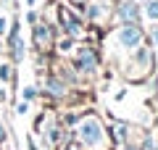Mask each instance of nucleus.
<instances>
[{
	"label": "nucleus",
	"mask_w": 158,
	"mask_h": 150,
	"mask_svg": "<svg viewBox=\"0 0 158 150\" xmlns=\"http://www.w3.org/2000/svg\"><path fill=\"white\" fill-rule=\"evenodd\" d=\"M116 19L121 24H137L142 19V8L135 0H118L116 3Z\"/></svg>",
	"instance_id": "5"
},
{
	"label": "nucleus",
	"mask_w": 158,
	"mask_h": 150,
	"mask_svg": "<svg viewBox=\"0 0 158 150\" xmlns=\"http://www.w3.org/2000/svg\"><path fill=\"white\" fill-rule=\"evenodd\" d=\"M71 3H74V6H79V8H85V3H87V0H71Z\"/></svg>",
	"instance_id": "18"
},
{
	"label": "nucleus",
	"mask_w": 158,
	"mask_h": 150,
	"mask_svg": "<svg viewBox=\"0 0 158 150\" xmlns=\"http://www.w3.org/2000/svg\"><path fill=\"white\" fill-rule=\"evenodd\" d=\"M135 3H145V0H135Z\"/></svg>",
	"instance_id": "21"
},
{
	"label": "nucleus",
	"mask_w": 158,
	"mask_h": 150,
	"mask_svg": "<svg viewBox=\"0 0 158 150\" xmlns=\"http://www.w3.org/2000/svg\"><path fill=\"white\" fill-rule=\"evenodd\" d=\"M77 137H79L82 145H87L92 150L106 148V129H103V124H100L98 116H85L82 119L79 121V129H77Z\"/></svg>",
	"instance_id": "1"
},
{
	"label": "nucleus",
	"mask_w": 158,
	"mask_h": 150,
	"mask_svg": "<svg viewBox=\"0 0 158 150\" xmlns=\"http://www.w3.org/2000/svg\"><path fill=\"white\" fill-rule=\"evenodd\" d=\"M111 13H113L111 0H87L85 3V16H87V21H92V24L108 21Z\"/></svg>",
	"instance_id": "4"
},
{
	"label": "nucleus",
	"mask_w": 158,
	"mask_h": 150,
	"mask_svg": "<svg viewBox=\"0 0 158 150\" xmlns=\"http://www.w3.org/2000/svg\"><path fill=\"white\" fill-rule=\"evenodd\" d=\"M3 140H6V129L0 127V142H3Z\"/></svg>",
	"instance_id": "19"
},
{
	"label": "nucleus",
	"mask_w": 158,
	"mask_h": 150,
	"mask_svg": "<svg viewBox=\"0 0 158 150\" xmlns=\"http://www.w3.org/2000/svg\"><path fill=\"white\" fill-rule=\"evenodd\" d=\"M34 40H37L40 48H45V45H50V27L48 24H34Z\"/></svg>",
	"instance_id": "8"
},
{
	"label": "nucleus",
	"mask_w": 158,
	"mask_h": 150,
	"mask_svg": "<svg viewBox=\"0 0 158 150\" xmlns=\"http://www.w3.org/2000/svg\"><path fill=\"white\" fill-rule=\"evenodd\" d=\"M27 148H29V150H37V145H34V137H32V134L27 137Z\"/></svg>",
	"instance_id": "17"
},
{
	"label": "nucleus",
	"mask_w": 158,
	"mask_h": 150,
	"mask_svg": "<svg viewBox=\"0 0 158 150\" xmlns=\"http://www.w3.org/2000/svg\"><path fill=\"white\" fill-rule=\"evenodd\" d=\"M8 29H11V24H8V16H0V34H6Z\"/></svg>",
	"instance_id": "13"
},
{
	"label": "nucleus",
	"mask_w": 158,
	"mask_h": 150,
	"mask_svg": "<svg viewBox=\"0 0 158 150\" xmlns=\"http://www.w3.org/2000/svg\"><path fill=\"white\" fill-rule=\"evenodd\" d=\"M150 42L158 48V27H150Z\"/></svg>",
	"instance_id": "14"
},
{
	"label": "nucleus",
	"mask_w": 158,
	"mask_h": 150,
	"mask_svg": "<svg viewBox=\"0 0 158 150\" xmlns=\"http://www.w3.org/2000/svg\"><path fill=\"white\" fill-rule=\"evenodd\" d=\"M8 77H11V66H8V63H3V66H0V79H3V82H8Z\"/></svg>",
	"instance_id": "12"
},
{
	"label": "nucleus",
	"mask_w": 158,
	"mask_h": 150,
	"mask_svg": "<svg viewBox=\"0 0 158 150\" xmlns=\"http://www.w3.org/2000/svg\"><path fill=\"white\" fill-rule=\"evenodd\" d=\"M74 66L79 69V71H87V74H92L98 69V56L92 53V50H87V48H82L74 56Z\"/></svg>",
	"instance_id": "6"
},
{
	"label": "nucleus",
	"mask_w": 158,
	"mask_h": 150,
	"mask_svg": "<svg viewBox=\"0 0 158 150\" xmlns=\"http://www.w3.org/2000/svg\"><path fill=\"white\" fill-rule=\"evenodd\" d=\"M34 98H37V87H34V84H29V87H24V100L29 103V100H34Z\"/></svg>",
	"instance_id": "11"
},
{
	"label": "nucleus",
	"mask_w": 158,
	"mask_h": 150,
	"mask_svg": "<svg viewBox=\"0 0 158 150\" xmlns=\"http://www.w3.org/2000/svg\"><path fill=\"white\" fill-rule=\"evenodd\" d=\"M140 8H142V16H145V19L158 21V0H145Z\"/></svg>",
	"instance_id": "9"
},
{
	"label": "nucleus",
	"mask_w": 158,
	"mask_h": 150,
	"mask_svg": "<svg viewBox=\"0 0 158 150\" xmlns=\"http://www.w3.org/2000/svg\"><path fill=\"white\" fill-rule=\"evenodd\" d=\"M61 24H63V29L69 32V37H77V34L82 32V21H79L71 11H66V8H61Z\"/></svg>",
	"instance_id": "7"
},
{
	"label": "nucleus",
	"mask_w": 158,
	"mask_h": 150,
	"mask_svg": "<svg viewBox=\"0 0 158 150\" xmlns=\"http://www.w3.org/2000/svg\"><path fill=\"white\" fill-rule=\"evenodd\" d=\"M48 90H50L53 95H63L66 92V87L61 84V79H48Z\"/></svg>",
	"instance_id": "10"
},
{
	"label": "nucleus",
	"mask_w": 158,
	"mask_h": 150,
	"mask_svg": "<svg viewBox=\"0 0 158 150\" xmlns=\"http://www.w3.org/2000/svg\"><path fill=\"white\" fill-rule=\"evenodd\" d=\"M16 111H19V113H27V111H29V103H27V100H24V103H19Z\"/></svg>",
	"instance_id": "16"
},
{
	"label": "nucleus",
	"mask_w": 158,
	"mask_h": 150,
	"mask_svg": "<svg viewBox=\"0 0 158 150\" xmlns=\"http://www.w3.org/2000/svg\"><path fill=\"white\" fill-rule=\"evenodd\" d=\"M0 50H3V45H0Z\"/></svg>",
	"instance_id": "22"
},
{
	"label": "nucleus",
	"mask_w": 158,
	"mask_h": 150,
	"mask_svg": "<svg viewBox=\"0 0 158 150\" xmlns=\"http://www.w3.org/2000/svg\"><path fill=\"white\" fill-rule=\"evenodd\" d=\"M34 3H37V0H27V6H34Z\"/></svg>",
	"instance_id": "20"
},
{
	"label": "nucleus",
	"mask_w": 158,
	"mask_h": 150,
	"mask_svg": "<svg viewBox=\"0 0 158 150\" xmlns=\"http://www.w3.org/2000/svg\"><path fill=\"white\" fill-rule=\"evenodd\" d=\"M153 71V53L148 48H137L132 63L127 66V79H145Z\"/></svg>",
	"instance_id": "3"
},
{
	"label": "nucleus",
	"mask_w": 158,
	"mask_h": 150,
	"mask_svg": "<svg viewBox=\"0 0 158 150\" xmlns=\"http://www.w3.org/2000/svg\"><path fill=\"white\" fill-rule=\"evenodd\" d=\"M142 37L145 34H142V29L137 24H121L108 40H111V48L124 50V53H135L137 48H142Z\"/></svg>",
	"instance_id": "2"
},
{
	"label": "nucleus",
	"mask_w": 158,
	"mask_h": 150,
	"mask_svg": "<svg viewBox=\"0 0 158 150\" xmlns=\"http://www.w3.org/2000/svg\"><path fill=\"white\" fill-rule=\"evenodd\" d=\"M37 19H40V16H37V13H34V11H29V13H27V21L32 24V27H34V24H37Z\"/></svg>",
	"instance_id": "15"
}]
</instances>
